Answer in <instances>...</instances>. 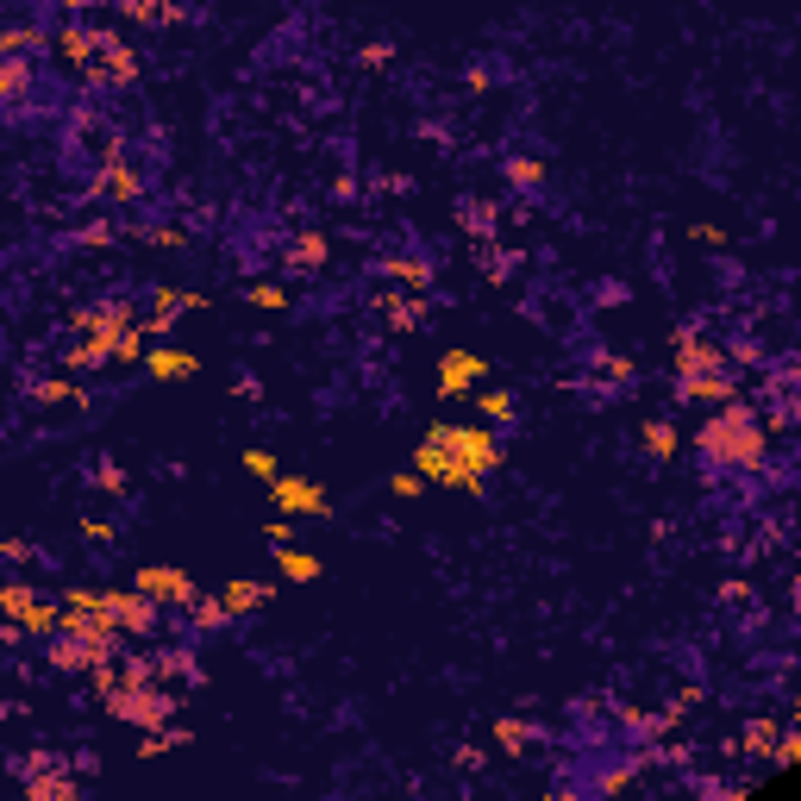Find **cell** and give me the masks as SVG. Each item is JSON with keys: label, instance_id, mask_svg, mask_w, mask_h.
Masks as SVG:
<instances>
[{"label": "cell", "instance_id": "cell-29", "mask_svg": "<svg viewBox=\"0 0 801 801\" xmlns=\"http://www.w3.org/2000/svg\"><path fill=\"white\" fill-rule=\"evenodd\" d=\"M464 232H476V245H495V238H489V232H495V207H489V200H470V207H464Z\"/></svg>", "mask_w": 801, "mask_h": 801}, {"label": "cell", "instance_id": "cell-19", "mask_svg": "<svg viewBox=\"0 0 801 801\" xmlns=\"http://www.w3.org/2000/svg\"><path fill=\"white\" fill-rule=\"evenodd\" d=\"M145 370H150V382H188V375H195V357H188V350H150Z\"/></svg>", "mask_w": 801, "mask_h": 801}, {"label": "cell", "instance_id": "cell-42", "mask_svg": "<svg viewBox=\"0 0 801 801\" xmlns=\"http://www.w3.org/2000/svg\"><path fill=\"white\" fill-rule=\"evenodd\" d=\"M707 801H745V789H739V782H720V789H707Z\"/></svg>", "mask_w": 801, "mask_h": 801}, {"label": "cell", "instance_id": "cell-38", "mask_svg": "<svg viewBox=\"0 0 801 801\" xmlns=\"http://www.w3.org/2000/svg\"><path fill=\"white\" fill-rule=\"evenodd\" d=\"M689 238H695V245H726V232H720V225H689Z\"/></svg>", "mask_w": 801, "mask_h": 801}, {"label": "cell", "instance_id": "cell-14", "mask_svg": "<svg viewBox=\"0 0 801 801\" xmlns=\"http://www.w3.org/2000/svg\"><path fill=\"white\" fill-rule=\"evenodd\" d=\"M150 676H157L163 689H195L200 664L188 657V651H150Z\"/></svg>", "mask_w": 801, "mask_h": 801}, {"label": "cell", "instance_id": "cell-8", "mask_svg": "<svg viewBox=\"0 0 801 801\" xmlns=\"http://www.w3.org/2000/svg\"><path fill=\"white\" fill-rule=\"evenodd\" d=\"M270 501L282 507V520H325L332 514V495H325L320 482H307V476H282V482H270Z\"/></svg>", "mask_w": 801, "mask_h": 801}, {"label": "cell", "instance_id": "cell-7", "mask_svg": "<svg viewBox=\"0 0 801 801\" xmlns=\"http://www.w3.org/2000/svg\"><path fill=\"white\" fill-rule=\"evenodd\" d=\"M107 614H113V626H120L125 639H150L163 626V607L150 595H138V589H107Z\"/></svg>", "mask_w": 801, "mask_h": 801}, {"label": "cell", "instance_id": "cell-15", "mask_svg": "<svg viewBox=\"0 0 801 801\" xmlns=\"http://www.w3.org/2000/svg\"><path fill=\"white\" fill-rule=\"evenodd\" d=\"M220 601H225V614H232V620H245V614H263V607H270L275 589H270V582H245V576H238V582H225V589H220Z\"/></svg>", "mask_w": 801, "mask_h": 801}, {"label": "cell", "instance_id": "cell-33", "mask_svg": "<svg viewBox=\"0 0 801 801\" xmlns=\"http://www.w3.org/2000/svg\"><path fill=\"white\" fill-rule=\"evenodd\" d=\"M245 470H250V476H263V482H282V470H275L270 451H245Z\"/></svg>", "mask_w": 801, "mask_h": 801}, {"label": "cell", "instance_id": "cell-24", "mask_svg": "<svg viewBox=\"0 0 801 801\" xmlns=\"http://www.w3.org/2000/svg\"><path fill=\"white\" fill-rule=\"evenodd\" d=\"M382 313H389V325H395V332H420L426 300L420 295H389V300H382Z\"/></svg>", "mask_w": 801, "mask_h": 801}, {"label": "cell", "instance_id": "cell-10", "mask_svg": "<svg viewBox=\"0 0 801 801\" xmlns=\"http://www.w3.org/2000/svg\"><path fill=\"white\" fill-rule=\"evenodd\" d=\"M88 82H100V88H132V82H138V50L125 45V38H107L100 63L88 70Z\"/></svg>", "mask_w": 801, "mask_h": 801}, {"label": "cell", "instance_id": "cell-18", "mask_svg": "<svg viewBox=\"0 0 801 801\" xmlns=\"http://www.w3.org/2000/svg\"><path fill=\"white\" fill-rule=\"evenodd\" d=\"M501 175H507L514 188H526V195H539V188L551 182V163H545V157H507V163H501Z\"/></svg>", "mask_w": 801, "mask_h": 801}, {"label": "cell", "instance_id": "cell-30", "mask_svg": "<svg viewBox=\"0 0 801 801\" xmlns=\"http://www.w3.org/2000/svg\"><path fill=\"white\" fill-rule=\"evenodd\" d=\"M245 300L257 307V313H282V307H288V288H275V282H250Z\"/></svg>", "mask_w": 801, "mask_h": 801}, {"label": "cell", "instance_id": "cell-25", "mask_svg": "<svg viewBox=\"0 0 801 801\" xmlns=\"http://www.w3.org/2000/svg\"><path fill=\"white\" fill-rule=\"evenodd\" d=\"M175 745H188V726L175 720V726H163V732H138V757H163V751H175Z\"/></svg>", "mask_w": 801, "mask_h": 801}, {"label": "cell", "instance_id": "cell-32", "mask_svg": "<svg viewBox=\"0 0 801 801\" xmlns=\"http://www.w3.org/2000/svg\"><path fill=\"white\" fill-rule=\"evenodd\" d=\"M776 771H789V764H801V726L796 732H782V745H776V757H771Z\"/></svg>", "mask_w": 801, "mask_h": 801}, {"label": "cell", "instance_id": "cell-4", "mask_svg": "<svg viewBox=\"0 0 801 801\" xmlns=\"http://www.w3.org/2000/svg\"><path fill=\"white\" fill-rule=\"evenodd\" d=\"M670 363H676V382H701V375H726V350L695 332V325H682L670 338Z\"/></svg>", "mask_w": 801, "mask_h": 801}, {"label": "cell", "instance_id": "cell-1", "mask_svg": "<svg viewBox=\"0 0 801 801\" xmlns=\"http://www.w3.org/2000/svg\"><path fill=\"white\" fill-rule=\"evenodd\" d=\"M695 451L707 464H720V470H757V464H764V426L751 420L745 401H732L714 420H701Z\"/></svg>", "mask_w": 801, "mask_h": 801}, {"label": "cell", "instance_id": "cell-28", "mask_svg": "<svg viewBox=\"0 0 801 801\" xmlns=\"http://www.w3.org/2000/svg\"><path fill=\"white\" fill-rule=\"evenodd\" d=\"M188 620H195L200 632H220V626H232V614H225V601H220V595H200L195 607H188Z\"/></svg>", "mask_w": 801, "mask_h": 801}, {"label": "cell", "instance_id": "cell-9", "mask_svg": "<svg viewBox=\"0 0 801 801\" xmlns=\"http://www.w3.org/2000/svg\"><path fill=\"white\" fill-rule=\"evenodd\" d=\"M489 732H495V745L507 751V757H539V751L551 745V739H545V726L520 720V714H495V726H489Z\"/></svg>", "mask_w": 801, "mask_h": 801}, {"label": "cell", "instance_id": "cell-40", "mask_svg": "<svg viewBox=\"0 0 801 801\" xmlns=\"http://www.w3.org/2000/svg\"><path fill=\"white\" fill-rule=\"evenodd\" d=\"M0 551H7V564H32V557H38V551L25 545V539H7V545H0Z\"/></svg>", "mask_w": 801, "mask_h": 801}, {"label": "cell", "instance_id": "cell-44", "mask_svg": "<svg viewBox=\"0 0 801 801\" xmlns=\"http://www.w3.org/2000/svg\"><path fill=\"white\" fill-rule=\"evenodd\" d=\"M796 726H801V695H796Z\"/></svg>", "mask_w": 801, "mask_h": 801}, {"label": "cell", "instance_id": "cell-31", "mask_svg": "<svg viewBox=\"0 0 801 801\" xmlns=\"http://www.w3.org/2000/svg\"><path fill=\"white\" fill-rule=\"evenodd\" d=\"M476 407H482V420H514V395H507V389H482V395H476Z\"/></svg>", "mask_w": 801, "mask_h": 801}, {"label": "cell", "instance_id": "cell-16", "mask_svg": "<svg viewBox=\"0 0 801 801\" xmlns=\"http://www.w3.org/2000/svg\"><path fill=\"white\" fill-rule=\"evenodd\" d=\"M776 745H782V726H776L771 714H751L745 732H739V751H745V757H764V764H771Z\"/></svg>", "mask_w": 801, "mask_h": 801}, {"label": "cell", "instance_id": "cell-22", "mask_svg": "<svg viewBox=\"0 0 801 801\" xmlns=\"http://www.w3.org/2000/svg\"><path fill=\"white\" fill-rule=\"evenodd\" d=\"M25 88H32V57H7V63H0V95H7V107H25Z\"/></svg>", "mask_w": 801, "mask_h": 801}, {"label": "cell", "instance_id": "cell-12", "mask_svg": "<svg viewBox=\"0 0 801 801\" xmlns=\"http://www.w3.org/2000/svg\"><path fill=\"white\" fill-rule=\"evenodd\" d=\"M157 307H150V320H145V332L150 338H163V332H175V320H182V313H195V307H207V300L200 295H188V288H157Z\"/></svg>", "mask_w": 801, "mask_h": 801}, {"label": "cell", "instance_id": "cell-26", "mask_svg": "<svg viewBox=\"0 0 801 801\" xmlns=\"http://www.w3.org/2000/svg\"><path fill=\"white\" fill-rule=\"evenodd\" d=\"M275 564H282V576H288V582H320V557H307V551H295V545L275 551Z\"/></svg>", "mask_w": 801, "mask_h": 801}, {"label": "cell", "instance_id": "cell-35", "mask_svg": "<svg viewBox=\"0 0 801 801\" xmlns=\"http://www.w3.org/2000/svg\"><path fill=\"white\" fill-rule=\"evenodd\" d=\"M82 539H88V545H113V526L88 514V520H82Z\"/></svg>", "mask_w": 801, "mask_h": 801}, {"label": "cell", "instance_id": "cell-39", "mask_svg": "<svg viewBox=\"0 0 801 801\" xmlns=\"http://www.w3.org/2000/svg\"><path fill=\"white\" fill-rule=\"evenodd\" d=\"M389 57H395V45H363V70H382Z\"/></svg>", "mask_w": 801, "mask_h": 801}, {"label": "cell", "instance_id": "cell-41", "mask_svg": "<svg viewBox=\"0 0 801 801\" xmlns=\"http://www.w3.org/2000/svg\"><path fill=\"white\" fill-rule=\"evenodd\" d=\"M457 771H482V751H476V745H457Z\"/></svg>", "mask_w": 801, "mask_h": 801}, {"label": "cell", "instance_id": "cell-17", "mask_svg": "<svg viewBox=\"0 0 801 801\" xmlns=\"http://www.w3.org/2000/svg\"><path fill=\"white\" fill-rule=\"evenodd\" d=\"M682 401H707V407H732L739 401V382L732 375H701V382H676Z\"/></svg>", "mask_w": 801, "mask_h": 801}, {"label": "cell", "instance_id": "cell-23", "mask_svg": "<svg viewBox=\"0 0 801 801\" xmlns=\"http://www.w3.org/2000/svg\"><path fill=\"white\" fill-rule=\"evenodd\" d=\"M639 445H645L651 457H657V464H670L682 439H676V426H670V420H645V426H639Z\"/></svg>", "mask_w": 801, "mask_h": 801}, {"label": "cell", "instance_id": "cell-37", "mask_svg": "<svg viewBox=\"0 0 801 801\" xmlns=\"http://www.w3.org/2000/svg\"><path fill=\"white\" fill-rule=\"evenodd\" d=\"M263 539H270V545L282 551V545H288V539H295V526H288V520H282V514H275V520L263 526Z\"/></svg>", "mask_w": 801, "mask_h": 801}, {"label": "cell", "instance_id": "cell-2", "mask_svg": "<svg viewBox=\"0 0 801 801\" xmlns=\"http://www.w3.org/2000/svg\"><path fill=\"white\" fill-rule=\"evenodd\" d=\"M182 689H163V682H138V689H120L113 701H100L107 714L120 726H138V732H163V726H175V714H182Z\"/></svg>", "mask_w": 801, "mask_h": 801}, {"label": "cell", "instance_id": "cell-13", "mask_svg": "<svg viewBox=\"0 0 801 801\" xmlns=\"http://www.w3.org/2000/svg\"><path fill=\"white\" fill-rule=\"evenodd\" d=\"M95 195L100 200H138L145 195V175L132 170V163H120V157H107L100 175H95Z\"/></svg>", "mask_w": 801, "mask_h": 801}, {"label": "cell", "instance_id": "cell-6", "mask_svg": "<svg viewBox=\"0 0 801 801\" xmlns=\"http://www.w3.org/2000/svg\"><path fill=\"white\" fill-rule=\"evenodd\" d=\"M132 589H138V595H150L157 607H182V614H188V607L200 601L195 576L175 570V564H145V570L132 576Z\"/></svg>", "mask_w": 801, "mask_h": 801}, {"label": "cell", "instance_id": "cell-5", "mask_svg": "<svg viewBox=\"0 0 801 801\" xmlns=\"http://www.w3.org/2000/svg\"><path fill=\"white\" fill-rule=\"evenodd\" d=\"M414 470H420L426 482H439V489H464V495H482V489H489V482L464 470V464H457V457H451V451L432 439V432H426L420 445H414Z\"/></svg>", "mask_w": 801, "mask_h": 801}, {"label": "cell", "instance_id": "cell-3", "mask_svg": "<svg viewBox=\"0 0 801 801\" xmlns=\"http://www.w3.org/2000/svg\"><path fill=\"white\" fill-rule=\"evenodd\" d=\"M432 439H439L470 476H482V482L501 470V439L489 426H432Z\"/></svg>", "mask_w": 801, "mask_h": 801}, {"label": "cell", "instance_id": "cell-43", "mask_svg": "<svg viewBox=\"0 0 801 801\" xmlns=\"http://www.w3.org/2000/svg\"><path fill=\"white\" fill-rule=\"evenodd\" d=\"M545 801H576V789H557V796H545Z\"/></svg>", "mask_w": 801, "mask_h": 801}, {"label": "cell", "instance_id": "cell-21", "mask_svg": "<svg viewBox=\"0 0 801 801\" xmlns=\"http://www.w3.org/2000/svg\"><path fill=\"white\" fill-rule=\"evenodd\" d=\"M382 275H389V282H401V288H414V295H420V288H432V263H426V257H389V263H382Z\"/></svg>", "mask_w": 801, "mask_h": 801}, {"label": "cell", "instance_id": "cell-27", "mask_svg": "<svg viewBox=\"0 0 801 801\" xmlns=\"http://www.w3.org/2000/svg\"><path fill=\"white\" fill-rule=\"evenodd\" d=\"M32 401L38 407H70V401H88V389H75V382H32Z\"/></svg>", "mask_w": 801, "mask_h": 801}, {"label": "cell", "instance_id": "cell-36", "mask_svg": "<svg viewBox=\"0 0 801 801\" xmlns=\"http://www.w3.org/2000/svg\"><path fill=\"white\" fill-rule=\"evenodd\" d=\"M389 489H395L401 501H414V495H420V489H426V476H420V470H407V476H395Z\"/></svg>", "mask_w": 801, "mask_h": 801}, {"label": "cell", "instance_id": "cell-34", "mask_svg": "<svg viewBox=\"0 0 801 801\" xmlns=\"http://www.w3.org/2000/svg\"><path fill=\"white\" fill-rule=\"evenodd\" d=\"M95 482L107 489V495H125V470H120V464H95Z\"/></svg>", "mask_w": 801, "mask_h": 801}, {"label": "cell", "instance_id": "cell-20", "mask_svg": "<svg viewBox=\"0 0 801 801\" xmlns=\"http://www.w3.org/2000/svg\"><path fill=\"white\" fill-rule=\"evenodd\" d=\"M325 257H332V238L325 232H300L295 250H288V270H325Z\"/></svg>", "mask_w": 801, "mask_h": 801}, {"label": "cell", "instance_id": "cell-11", "mask_svg": "<svg viewBox=\"0 0 801 801\" xmlns=\"http://www.w3.org/2000/svg\"><path fill=\"white\" fill-rule=\"evenodd\" d=\"M482 375H489V363H482L476 350H445V357H439V389H445L451 401H464Z\"/></svg>", "mask_w": 801, "mask_h": 801}]
</instances>
